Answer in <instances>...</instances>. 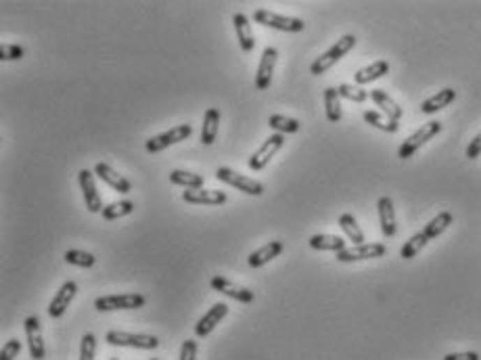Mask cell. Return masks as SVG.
Instances as JSON below:
<instances>
[{
	"label": "cell",
	"mask_w": 481,
	"mask_h": 360,
	"mask_svg": "<svg viewBox=\"0 0 481 360\" xmlns=\"http://www.w3.org/2000/svg\"><path fill=\"white\" fill-rule=\"evenodd\" d=\"M354 46H356V36H354V34H346L343 38H339L327 52H323V55L310 65V73H314V75L327 73V71H329L335 63H339Z\"/></svg>",
	"instance_id": "6da1fadb"
},
{
	"label": "cell",
	"mask_w": 481,
	"mask_h": 360,
	"mask_svg": "<svg viewBox=\"0 0 481 360\" xmlns=\"http://www.w3.org/2000/svg\"><path fill=\"white\" fill-rule=\"evenodd\" d=\"M253 19H256V23H262V25L279 29V31H289V34H299L306 27V23L302 19H297V17H285V15H279V13L268 10V8H258L253 13Z\"/></svg>",
	"instance_id": "7a4b0ae2"
},
{
	"label": "cell",
	"mask_w": 481,
	"mask_h": 360,
	"mask_svg": "<svg viewBox=\"0 0 481 360\" xmlns=\"http://www.w3.org/2000/svg\"><path fill=\"white\" fill-rule=\"evenodd\" d=\"M105 342L109 346L119 348H136V350H155L159 348V340L155 336L145 333H128V331H109L105 336Z\"/></svg>",
	"instance_id": "3957f363"
},
{
	"label": "cell",
	"mask_w": 481,
	"mask_h": 360,
	"mask_svg": "<svg viewBox=\"0 0 481 360\" xmlns=\"http://www.w3.org/2000/svg\"><path fill=\"white\" fill-rule=\"evenodd\" d=\"M442 132V122H427L425 126H421L415 134H410L402 147L398 149V157L400 159H410L427 141H431L434 136H438Z\"/></svg>",
	"instance_id": "277c9868"
},
{
	"label": "cell",
	"mask_w": 481,
	"mask_h": 360,
	"mask_svg": "<svg viewBox=\"0 0 481 360\" xmlns=\"http://www.w3.org/2000/svg\"><path fill=\"white\" fill-rule=\"evenodd\" d=\"M147 304V298L140 294H121V296H103L96 298L94 308L98 312H111V310H136Z\"/></svg>",
	"instance_id": "5b68a950"
},
{
	"label": "cell",
	"mask_w": 481,
	"mask_h": 360,
	"mask_svg": "<svg viewBox=\"0 0 481 360\" xmlns=\"http://www.w3.org/2000/svg\"><path fill=\"white\" fill-rule=\"evenodd\" d=\"M283 145H285V134H270L262 145H260V149L249 157V168L253 170V172H260V170H264L268 164H270V159L283 149Z\"/></svg>",
	"instance_id": "8992f818"
},
{
	"label": "cell",
	"mask_w": 481,
	"mask_h": 360,
	"mask_svg": "<svg viewBox=\"0 0 481 360\" xmlns=\"http://www.w3.org/2000/svg\"><path fill=\"white\" fill-rule=\"evenodd\" d=\"M216 178L222 180V182H226V185H230V187H235L237 191H243V193L253 195V197H260L264 193V185L262 182L253 180V178H247V176H243V174H239V172H235L230 168H218L216 170Z\"/></svg>",
	"instance_id": "52a82bcc"
},
{
	"label": "cell",
	"mask_w": 481,
	"mask_h": 360,
	"mask_svg": "<svg viewBox=\"0 0 481 360\" xmlns=\"http://www.w3.org/2000/svg\"><path fill=\"white\" fill-rule=\"evenodd\" d=\"M191 134H193L191 124H180V126H176V128L163 132V134H157V136L149 138L145 147H147L149 153H159V151L168 149L170 145H176V143H180V141H186Z\"/></svg>",
	"instance_id": "ba28073f"
},
{
	"label": "cell",
	"mask_w": 481,
	"mask_h": 360,
	"mask_svg": "<svg viewBox=\"0 0 481 360\" xmlns=\"http://www.w3.org/2000/svg\"><path fill=\"white\" fill-rule=\"evenodd\" d=\"M387 254V247L383 243H362L354 247H346L343 252L337 254L339 262H360V260H373V258H383Z\"/></svg>",
	"instance_id": "9c48e42d"
},
{
	"label": "cell",
	"mask_w": 481,
	"mask_h": 360,
	"mask_svg": "<svg viewBox=\"0 0 481 360\" xmlns=\"http://www.w3.org/2000/svg\"><path fill=\"white\" fill-rule=\"evenodd\" d=\"M209 285H212L214 291H218V294H222V296H226V298H230V300H237V302H241V304H251V302H253V291H249L247 287H241V285L232 283V281L226 279V277L216 275V277L212 279Z\"/></svg>",
	"instance_id": "30bf717a"
},
{
	"label": "cell",
	"mask_w": 481,
	"mask_h": 360,
	"mask_svg": "<svg viewBox=\"0 0 481 360\" xmlns=\"http://www.w3.org/2000/svg\"><path fill=\"white\" fill-rule=\"evenodd\" d=\"M77 180H80V189H82L84 203H86L88 212H92V214L103 212V199H101V195L96 191V185H94V172L84 168V170H80Z\"/></svg>",
	"instance_id": "8fae6325"
},
{
	"label": "cell",
	"mask_w": 481,
	"mask_h": 360,
	"mask_svg": "<svg viewBox=\"0 0 481 360\" xmlns=\"http://www.w3.org/2000/svg\"><path fill=\"white\" fill-rule=\"evenodd\" d=\"M25 338H27V348H29V357L34 360H44L46 357V348H44V340H42V329H40V319L38 317H27L25 323Z\"/></svg>",
	"instance_id": "7c38bea8"
},
{
	"label": "cell",
	"mask_w": 481,
	"mask_h": 360,
	"mask_svg": "<svg viewBox=\"0 0 481 360\" xmlns=\"http://www.w3.org/2000/svg\"><path fill=\"white\" fill-rule=\"evenodd\" d=\"M279 59V50L274 46H266L258 65V73H256V88L258 90H266L272 82V73H274V65Z\"/></svg>",
	"instance_id": "4fadbf2b"
},
{
	"label": "cell",
	"mask_w": 481,
	"mask_h": 360,
	"mask_svg": "<svg viewBox=\"0 0 481 360\" xmlns=\"http://www.w3.org/2000/svg\"><path fill=\"white\" fill-rule=\"evenodd\" d=\"M75 294H77V283H75V281L63 283L61 289L57 291V296H54V298L50 300V304H48V317H50V319H61V317L67 312V308H69L71 300L75 298Z\"/></svg>",
	"instance_id": "5bb4252c"
},
{
	"label": "cell",
	"mask_w": 481,
	"mask_h": 360,
	"mask_svg": "<svg viewBox=\"0 0 481 360\" xmlns=\"http://www.w3.org/2000/svg\"><path fill=\"white\" fill-rule=\"evenodd\" d=\"M226 315H228V306H226V304H222V302L214 304V306L197 321V325H195V336H197V338H207V336L220 325V321H222Z\"/></svg>",
	"instance_id": "9a60e30c"
},
{
	"label": "cell",
	"mask_w": 481,
	"mask_h": 360,
	"mask_svg": "<svg viewBox=\"0 0 481 360\" xmlns=\"http://www.w3.org/2000/svg\"><path fill=\"white\" fill-rule=\"evenodd\" d=\"M94 174H96L105 185H109L113 191H117V193H121V195H128V193L132 191L130 180L124 178L121 174H117L111 166H107V164H103V161L94 166Z\"/></svg>",
	"instance_id": "2e32d148"
},
{
	"label": "cell",
	"mask_w": 481,
	"mask_h": 360,
	"mask_svg": "<svg viewBox=\"0 0 481 360\" xmlns=\"http://www.w3.org/2000/svg\"><path fill=\"white\" fill-rule=\"evenodd\" d=\"M182 199L193 206H222L226 203V193L214 189H195V191H184Z\"/></svg>",
	"instance_id": "e0dca14e"
},
{
	"label": "cell",
	"mask_w": 481,
	"mask_h": 360,
	"mask_svg": "<svg viewBox=\"0 0 481 360\" xmlns=\"http://www.w3.org/2000/svg\"><path fill=\"white\" fill-rule=\"evenodd\" d=\"M377 212H379V222H381V233L385 237H394L398 233L396 226V210H394V201L392 197H381L377 203Z\"/></svg>",
	"instance_id": "ac0fdd59"
},
{
	"label": "cell",
	"mask_w": 481,
	"mask_h": 360,
	"mask_svg": "<svg viewBox=\"0 0 481 360\" xmlns=\"http://www.w3.org/2000/svg\"><path fill=\"white\" fill-rule=\"evenodd\" d=\"M283 250H285L283 241H270V243H266L264 247H260V250H256L253 254H249L247 264H249L251 268H262V266H266L270 260L279 258V256L283 254Z\"/></svg>",
	"instance_id": "d6986e66"
},
{
	"label": "cell",
	"mask_w": 481,
	"mask_h": 360,
	"mask_svg": "<svg viewBox=\"0 0 481 360\" xmlns=\"http://www.w3.org/2000/svg\"><path fill=\"white\" fill-rule=\"evenodd\" d=\"M232 23H235L237 40H239L243 52H251L253 46H256V38H253V29H251L249 17L243 15V13H237V15L232 17Z\"/></svg>",
	"instance_id": "ffe728a7"
},
{
	"label": "cell",
	"mask_w": 481,
	"mask_h": 360,
	"mask_svg": "<svg viewBox=\"0 0 481 360\" xmlns=\"http://www.w3.org/2000/svg\"><path fill=\"white\" fill-rule=\"evenodd\" d=\"M371 99L375 101V105L377 107H381V111L390 117V120H394V122H400L402 120V115H404V109L385 92V90H381V88H375V90H371Z\"/></svg>",
	"instance_id": "44dd1931"
},
{
	"label": "cell",
	"mask_w": 481,
	"mask_h": 360,
	"mask_svg": "<svg viewBox=\"0 0 481 360\" xmlns=\"http://www.w3.org/2000/svg\"><path fill=\"white\" fill-rule=\"evenodd\" d=\"M385 73H390V63L381 59V61H375V63L358 69L354 73V82H356V86H362V84H369V82H375V80L383 78Z\"/></svg>",
	"instance_id": "7402d4cb"
},
{
	"label": "cell",
	"mask_w": 481,
	"mask_h": 360,
	"mask_svg": "<svg viewBox=\"0 0 481 360\" xmlns=\"http://www.w3.org/2000/svg\"><path fill=\"white\" fill-rule=\"evenodd\" d=\"M454 99H457V90H454V88H444V90H440L438 94H434V96H429L427 101H423V103H421V111L427 113V115L438 113L440 109H444V107H448L450 103H454Z\"/></svg>",
	"instance_id": "603a6c76"
},
{
	"label": "cell",
	"mask_w": 481,
	"mask_h": 360,
	"mask_svg": "<svg viewBox=\"0 0 481 360\" xmlns=\"http://www.w3.org/2000/svg\"><path fill=\"white\" fill-rule=\"evenodd\" d=\"M218 128H220V111L216 107H209L203 115V126H201V143L205 147L214 145L218 136Z\"/></svg>",
	"instance_id": "cb8c5ba5"
},
{
	"label": "cell",
	"mask_w": 481,
	"mask_h": 360,
	"mask_svg": "<svg viewBox=\"0 0 481 360\" xmlns=\"http://www.w3.org/2000/svg\"><path fill=\"white\" fill-rule=\"evenodd\" d=\"M310 247L318 250V252H343L346 250V241L337 235H314L310 237Z\"/></svg>",
	"instance_id": "d4e9b609"
},
{
	"label": "cell",
	"mask_w": 481,
	"mask_h": 360,
	"mask_svg": "<svg viewBox=\"0 0 481 360\" xmlns=\"http://www.w3.org/2000/svg\"><path fill=\"white\" fill-rule=\"evenodd\" d=\"M170 182L184 187L186 191H195V189H203V176L201 174H193L186 170H172L170 172Z\"/></svg>",
	"instance_id": "484cf974"
},
{
	"label": "cell",
	"mask_w": 481,
	"mask_h": 360,
	"mask_svg": "<svg viewBox=\"0 0 481 360\" xmlns=\"http://www.w3.org/2000/svg\"><path fill=\"white\" fill-rule=\"evenodd\" d=\"M454 222V216L450 214V212H440L429 224H425V229H423V233L427 235V239L431 241V239H438L450 224Z\"/></svg>",
	"instance_id": "4316f807"
},
{
	"label": "cell",
	"mask_w": 481,
	"mask_h": 360,
	"mask_svg": "<svg viewBox=\"0 0 481 360\" xmlns=\"http://www.w3.org/2000/svg\"><path fill=\"white\" fill-rule=\"evenodd\" d=\"M339 229L346 233V237L350 241H354V245L364 243V233H362V229L358 226V222H356V218L352 214H341L339 216Z\"/></svg>",
	"instance_id": "83f0119b"
},
{
	"label": "cell",
	"mask_w": 481,
	"mask_h": 360,
	"mask_svg": "<svg viewBox=\"0 0 481 360\" xmlns=\"http://www.w3.org/2000/svg\"><path fill=\"white\" fill-rule=\"evenodd\" d=\"M325 111H327V120L337 124L341 120V101H339V92L337 88H325Z\"/></svg>",
	"instance_id": "f1b7e54d"
},
{
	"label": "cell",
	"mask_w": 481,
	"mask_h": 360,
	"mask_svg": "<svg viewBox=\"0 0 481 360\" xmlns=\"http://www.w3.org/2000/svg\"><path fill=\"white\" fill-rule=\"evenodd\" d=\"M362 117H364L367 124H371V126H375V128H379V130H383V132H390V134H396L398 128H400L398 122L390 120L387 115H383V113H379V111H364Z\"/></svg>",
	"instance_id": "f546056e"
},
{
	"label": "cell",
	"mask_w": 481,
	"mask_h": 360,
	"mask_svg": "<svg viewBox=\"0 0 481 360\" xmlns=\"http://www.w3.org/2000/svg\"><path fill=\"white\" fill-rule=\"evenodd\" d=\"M268 126L276 130V134H295L302 128V124L295 117H287V115H270Z\"/></svg>",
	"instance_id": "4dcf8cb0"
},
{
	"label": "cell",
	"mask_w": 481,
	"mask_h": 360,
	"mask_svg": "<svg viewBox=\"0 0 481 360\" xmlns=\"http://www.w3.org/2000/svg\"><path fill=\"white\" fill-rule=\"evenodd\" d=\"M134 201H130V199H124V201H113V203H109V206H105L103 208V218L105 220H117V218H124V216H130L132 212H134Z\"/></svg>",
	"instance_id": "1f68e13d"
},
{
	"label": "cell",
	"mask_w": 481,
	"mask_h": 360,
	"mask_svg": "<svg viewBox=\"0 0 481 360\" xmlns=\"http://www.w3.org/2000/svg\"><path fill=\"white\" fill-rule=\"evenodd\" d=\"M427 243H429V239H427V235L421 231V233L413 235V237L404 243V247H402L400 256H402L404 260H413V258H417V256H419V252H421Z\"/></svg>",
	"instance_id": "d6a6232c"
},
{
	"label": "cell",
	"mask_w": 481,
	"mask_h": 360,
	"mask_svg": "<svg viewBox=\"0 0 481 360\" xmlns=\"http://www.w3.org/2000/svg\"><path fill=\"white\" fill-rule=\"evenodd\" d=\"M63 258H65L67 264L80 266V268H90V266H94V262H96V258H94L90 252H82V250H67Z\"/></svg>",
	"instance_id": "836d02e7"
},
{
	"label": "cell",
	"mask_w": 481,
	"mask_h": 360,
	"mask_svg": "<svg viewBox=\"0 0 481 360\" xmlns=\"http://www.w3.org/2000/svg\"><path fill=\"white\" fill-rule=\"evenodd\" d=\"M337 92H339V96H343L348 101H354V103H364L371 96V92H367L360 86H354V84H339Z\"/></svg>",
	"instance_id": "e575fe53"
},
{
	"label": "cell",
	"mask_w": 481,
	"mask_h": 360,
	"mask_svg": "<svg viewBox=\"0 0 481 360\" xmlns=\"http://www.w3.org/2000/svg\"><path fill=\"white\" fill-rule=\"evenodd\" d=\"M96 354V338L92 333H86L80 344V360H94Z\"/></svg>",
	"instance_id": "d590c367"
},
{
	"label": "cell",
	"mask_w": 481,
	"mask_h": 360,
	"mask_svg": "<svg viewBox=\"0 0 481 360\" xmlns=\"http://www.w3.org/2000/svg\"><path fill=\"white\" fill-rule=\"evenodd\" d=\"M25 55V50H23V46H19V44H2L0 46V59L2 61H17V59H21Z\"/></svg>",
	"instance_id": "8d00e7d4"
},
{
	"label": "cell",
	"mask_w": 481,
	"mask_h": 360,
	"mask_svg": "<svg viewBox=\"0 0 481 360\" xmlns=\"http://www.w3.org/2000/svg\"><path fill=\"white\" fill-rule=\"evenodd\" d=\"M21 352V342L19 340H8L2 350H0V360H15Z\"/></svg>",
	"instance_id": "74e56055"
},
{
	"label": "cell",
	"mask_w": 481,
	"mask_h": 360,
	"mask_svg": "<svg viewBox=\"0 0 481 360\" xmlns=\"http://www.w3.org/2000/svg\"><path fill=\"white\" fill-rule=\"evenodd\" d=\"M197 342L195 340H186L182 342V348H180V360H195L197 359Z\"/></svg>",
	"instance_id": "f35d334b"
},
{
	"label": "cell",
	"mask_w": 481,
	"mask_h": 360,
	"mask_svg": "<svg viewBox=\"0 0 481 360\" xmlns=\"http://www.w3.org/2000/svg\"><path fill=\"white\" fill-rule=\"evenodd\" d=\"M481 155V132L469 143V147H467V157L469 159H478Z\"/></svg>",
	"instance_id": "ab89813d"
},
{
	"label": "cell",
	"mask_w": 481,
	"mask_h": 360,
	"mask_svg": "<svg viewBox=\"0 0 481 360\" xmlns=\"http://www.w3.org/2000/svg\"><path fill=\"white\" fill-rule=\"evenodd\" d=\"M444 360H480L478 352H454V354H446Z\"/></svg>",
	"instance_id": "60d3db41"
},
{
	"label": "cell",
	"mask_w": 481,
	"mask_h": 360,
	"mask_svg": "<svg viewBox=\"0 0 481 360\" xmlns=\"http://www.w3.org/2000/svg\"><path fill=\"white\" fill-rule=\"evenodd\" d=\"M109 360H121V359H117V357H113V359H109Z\"/></svg>",
	"instance_id": "b9f144b4"
},
{
	"label": "cell",
	"mask_w": 481,
	"mask_h": 360,
	"mask_svg": "<svg viewBox=\"0 0 481 360\" xmlns=\"http://www.w3.org/2000/svg\"><path fill=\"white\" fill-rule=\"evenodd\" d=\"M149 360H157V359H149Z\"/></svg>",
	"instance_id": "7bdbcfd3"
}]
</instances>
